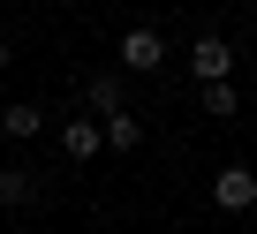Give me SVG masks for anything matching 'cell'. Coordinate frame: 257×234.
<instances>
[{
  "instance_id": "3957f363",
  "label": "cell",
  "mask_w": 257,
  "mask_h": 234,
  "mask_svg": "<svg viewBox=\"0 0 257 234\" xmlns=\"http://www.w3.org/2000/svg\"><path fill=\"white\" fill-rule=\"evenodd\" d=\"M212 204H219V211H249V204H257V166H219Z\"/></svg>"
},
{
  "instance_id": "9c48e42d",
  "label": "cell",
  "mask_w": 257,
  "mask_h": 234,
  "mask_svg": "<svg viewBox=\"0 0 257 234\" xmlns=\"http://www.w3.org/2000/svg\"><path fill=\"white\" fill-rule=\"evenodd\" d=\"M197 98H204L212 121H234V113H242V98H234V83H227V76H219V83H197Z\"/></svg>"
},
{
  "instance_id": "ba28073f",
  "label": "cell",
  "mask_w": 257,
  "mask_h": 234,
  "mask_svg": "<svg viewBox=\"0 0 257 234\" xmlns=\"http://www.w3.org/2000/svg\"><path fill=\"white\" fill-rule=\"evenodd\" d=\"M83 98H91V113H121V106H128V83L106 68V76H91V91H83Z\"/></svg>"
},
{
  "instance_id": "8992f818",
  "label": "cell",
  "mask_w": 257,
  "mask_h": 234,
  "mask_svg": "<svg viewBox=\"0 0 257 234\" xmlns=\"http://www.w3.org/2000/svg\"><path fill=\"white\" fill-rule=\"evenodd\" d=\"M38 129H46V113H38V106H31V98H16V106H8V113H0V136H8V144H31V136H38Z\"/></svg>"
},
{
  "instance_id": "52a82bcc",
  "label": "cell",
  "mask_w": 257,
  "mask_h": 234,
  "mask_svg": "<svg viewBox=\"0 0 257 234\" xmlns=\"http://www.w3.org/2000/svg\"><path fill=\"white\" fill-rule=\"evenodd\" d=\"M98 136H106V151H137V144H144V121L121 106V113H106V121H98Z\"/></svg>"
},
{
  "instance_id": "30bf717a",
  "label": "cell",
  "mask_w": 257,
  "mask_h": 234,
  "mask_svg": "<svg viewBox=\"0 0 257 234\" xmlns=\"http://www.w3.org/2000/svg\"><path fill=\"white\" fill-rule=\"evenodd\" d=\"M0 68H8V38H0Z\"/></svg>"
},
{
  "instance_id": "277c9868",
  "label": "cell",
  "mask_w": 257,
  "mask_h": 234,
  "mask_svg": "<svg viewBox=\"0 0 257 234\" xmlns=\"http://www.w3.org/2000/svg\"><path fill=\"white\" fill-rule=\"evenodd\" d=\"M0 204H8V211H38L46 204V181L31 166H0Z\"/></svg>"
},
{
  "instance_id": "6da1fadb",
  "label": "cell",
  "mask_w": 257,
  "mask_h": 234,
  "mask_svg": "<svg viewBox=\"0 0 257 234\" xmlns=\"http://www.w3.org/2000/svg\"><path fill=\"white\" fill-rule=\"evenodd\" d=\"M159 61H167V38H159L152 23L121 31V68H128V76H159Z\"/></svg>"
},
{
  "instance_id": "5b68a950",
  "label": "cell",
  "mask_w": 257,
  "mask_h": 234,
  "mask_svg": "<svg viewBox=\"0 0 257 234\" xmlns=\"http://www.w3.org/2000/svg\"><path fill=\"white\" fill-rule=\"evenodd\" d=\"M61 151H68L76 166H91V159L106 151V136H98V113H83V121H61Z\"/></svg>"
},
{
  "instance_id": "7a4b0ae2",
  "label": "cell",
  "mask_w": 257,
  "mask_h": 234,
  "mask_svg": "<svg viewBox=\"0 0 257 234\" xmlns=\"http://www.w3.org/2000/svg\"><path fill=\"white\" fill-rule=\"evenodd\" d=\"M227 68H234V46H227L219 31H204V38L189 46V76H197V83H219Z\"/></svg>"
}]
</instances>
